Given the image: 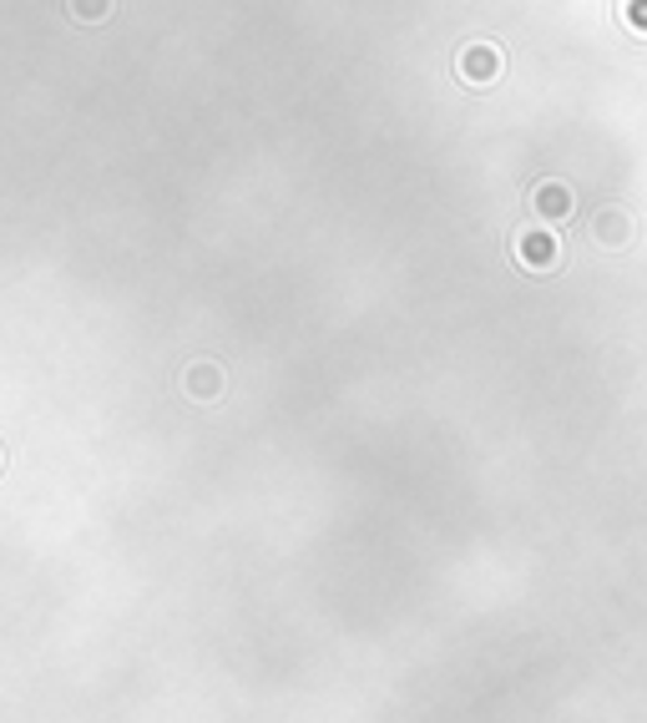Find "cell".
Wrapping results in <instances>:
<instances>
[{"label": "cell", "mask_w": 647, "mask_h": 723, "mask_svg": "<svg viewBox=\"0 0 647 723\" xmlns=\"http://www.w3.org/2000/svg\"><path fill=\"white\" fill-rule=\"evenodd\" d=\"M0 466H5V451H0Z\"/></svg>", "instance_id": "52a82bcc"}, {"label": "cell", "mask_w": 647, "mask_h": 723, "mask_svg": "<svg viewBox=\"0 0 647 723\" xmlns=\"http://www.w3.org/2000/svg\"><path fill=\"white\" fill-rule=\"evenodd\" d=\"M112 11H117V0H66V15L76 26H102L112 21Z\"/></svg>", "instance_id": "8992f818"}, {"label": "cell", "mask_w": 647, "mask_h": 723, "mask_svg": "<svg viewBox=\"0 0 647 723\" xmlns=\"http://www.w3.org/2000/svg\"><path fill=\"white\" fill-rule=\"evenodd\" d=\"M592 233L602 249H622V243H633V218L622 213V207H602L597 218H592Z\"/></svg>", "instance_id": "3957f363"}, {"label": "cell", "mask_w": 647, "mask_h": 723, "mask_svg": "<svg viewBox=\"0 0 647 723\" xmlns=\"http://www.w3.org/2000/svg\"><path fill=\"white\" fill-rule=\"evenodd\" d=\"M500 46L491 41H471V46H460V56H456V76L466 81V87H491L500 76Z\"/></svg>", "instance_id": "7a4b0ae2"}, {"label": "cell", "mask_w": 647, "mask_h": 723, "mask_svg": "<svg viewBox=\"0 0 647 723\" xmlns=\"http://www.w3.org/2000/svg\"><path fill=\"white\" fill-rule=\"evenodd\" d=\"M511 249H516V264L531 268V274H551V268L561 264V243H557V233H546V228H521Z\"/></svg>", "instance_id": "6da1fadb"}, {"label": "cell", "mask_w": 647, "mask_h": 723, "mask_svg": "<svg viewBox=\"0 0 647 723\" xmlns=\"http://www.w3.org/2000/svg\"><path fill=\"white\" fill-rule=\"evenodd\" d=\"M182 384H188L192 399H218L223 395V369L213 365V359H198V365H188Z\"/></svg>", "instance_id": "5b68a950"}, {"label": "cell", "mask_w": 647, "mask_h": 723, "mask_svg": "<svg viewBox=\"0 0 647 723\" xmlns=\"http://www.w3.org/2000/svg\"><path fill=\"white\" fill-rule=\"evenodd\" d=\"M531 213L536 218H567L572 213V192H567V182H542V188L531 192Z\"/></svg>", "instance_id": "277c9868"}]
</instances>
